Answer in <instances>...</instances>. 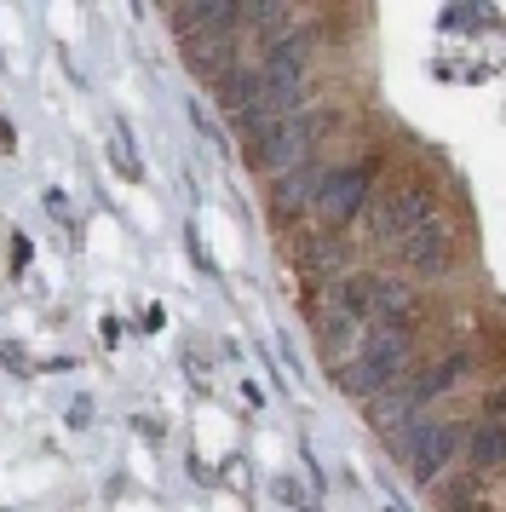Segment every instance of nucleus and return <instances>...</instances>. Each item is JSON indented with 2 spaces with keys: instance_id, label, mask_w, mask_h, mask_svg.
<instances>
[{
  "instance_id": "f257e3e1",
  "label": "nucleus",
  "mask_w": 506,
  "mask_h": 512,
  "mask_svg": "<svg viewBox=\"0 0 506 512\" xmlns=\"http://www.w3.org/2000/svg\"><path fill=\"white\" fill-rule=\"evenodd\" d=\"M299 93H305V47H299V41L271 47L265 64L253 70V87H248V98H242L236 121H242L248 133H265V127H276L282 116H294Z\"/></svg>"
},
{
  "instance_id": "f03ea898",
  "label": "nucleus",
  "mask_w": 506,
  "mask_h": 512,
  "mask_svg": "<svg viewBox=\"0 0 506 512\" xmlns=\"http://www.w3.org/2000/svg\"><path fill=\"white\" fill-rule=\"evenodd\" d=\"M409 346L414 334L409 323H386V328H368L363 346H357V357H345L340 363V386L357 397H380L397 380V369L409 363Z\"/></svg>"
},
{
  "instance_id": "7ed1b4c3",
  "label": "nucleus",
  "mask_w": 506,
  "mask_h": 512,
  "mask_svg": "<svg viewBox=\"0 0 506 512\" xmlns=\"http://www.w3.org/2000/svg\"><path fill=\"white\" fill-rule=\"evenodd\" d=\"M322 133V110H294V116H282L276 127L265 133H253V167L259 173H288L311 156V144Z\"/></svg>"
},
{
  "instance_id": "20e7f679",
  "label": "nucleus",
  "mask_w": 506,
  "mask_h": 512,
  "mask_svg": "<svg viewBox=\"0 0 506 512\" xmlns=\"http://www.w3.org/2000/svg\"><path fill=\"white\" fill-rule=\"evenodd\" d=\"M334 300H340L363 328H386V323H403V311H409V288L391 282V277H351L345 288H334Z\"/></svg>"
},
{
  "instance_id": "39448f33",
  "label": "nucleus",
  "mask_w": 506,
  "mask_h": 512,
  "mask_svg": "<svg viewBox=\"0 0 506 512\" xmlns=\"http://www.w3.org/2000/svg\"><path fill=\"white\" fill-rule=\"evenodd\" d=\"M409 432H414V438L397 443V455H409L414 478H420V484H432L437 472H443V466L455 461L460 432H466V426H449V420H432V426H426V420H414Z\"/></svg>"
},
{
  "instance_id": "423d86ee",
  "label": "nucleus",
  "mask_w": 506,
  "mask_h": 512,
  "mask_svg": "<svg viewBox=\"0 0 506 512\" xmlns=\"http://www.w3.org/2000/svg\"><path fill=\"white\" fill-rule=\"evenodd\" d=\"M432 190L426 185H397L380 196V208H374V236L380 242H403L409 231H420L426 219H432Z\"/></svg>"
},
{
  "instance_id": "0eeeda50",
  "label": "nucleus",
  "mask_w": 506,
  "mask_h": 512,
  "mask_svg": "<svg viewBox=\"0 0 506 512\" xmlns=\"http://www.w3.org/2000/svg\"><path fill=\"white\" fill-rule=\"evenodd\" d=\"M368 190H374V173H368L363 162L334 167V173H328V185H322V196H317V208H311V213H317L322 225H351V219L363 213Z\"/></svg>"
},
{
  "instance_id": "6e6552de",
  "label": "nucleus",
  "mask_w": 506,
  "mask_h": 512,
  "mask_svg": "<svg viewBox=\"0 0 506 512\" xmlns=\"http://www.w3.org/2000/svg\"><path fill=\"white\" fill-rule=\"evenodd\" d=\"M397 259H403L409 271H420V277H437V271H449V259H455V231L432 213L420 231H409L397 242Z\"/></svg>"
},
{
  "instance_id": "1a4fd4ad",
  "label": "nucleus",
  "mask_w": 506,
  "mask_h": 512,
  "mask_svg": "<svg viewBox=\"0 0 506 512\" xmlns=\"http://www.w3.org/2000/svg\"><path fill=\"white\" fill-rule=\"evenodd\" d=\"M328 173H334V167L311 162V156H305L299 167H288V173H276L271 208H276V213H305V208H317V196H322V185H328Z\"/></svg>"
},
{
  "instance_id": "9d476101",
  "label": "nucleus",
  "mask_w": 506,
  "mask_h": 512,
  "mask_svg": "<svg viewBox=\"0 0 506 512\" xmlns=\"http://www.w3.org/2000/svg\"><path fill=\"white\" fill-rule=\"evenodd\" d=\"M236 18H242L236 0H190V6H179V29L190 41H196V35H230Z\"/></svg>"
},
{
  "instance_id": "9b49d317",
  "label": "nucleus",
  "mask_w": 506,
  "mask_h": 512,
  "mask_svg": "<svg viewBox=\"0 0 506 512\" xmlns=\"http://www.w3.org/2000/svg\"><path fill=\"white\" fill-rule=\"evenodd\" d=\"M460 443H466V461L478 466V472L506 466V426H495V420H478V426H472Z\"/></svg>"
},
{
  "instance_id": "f8f14e48",
  "label": "nucleus",
  "mask_w": 506,
  "mask_h": 512,
  "mask_svg": "<svg viewBox=\"0 0 506 512\" xmlns=\"http://www.w3.org/2000/svg\"><path fill=\"white\" fill-rule=\"evenodd\" d=\"M460 374H466V357H443V363H437L432 374H420V380H414V397H420V409H426V403H432V397H443L449 392V386H455Z\"/></svg>"
},
{
  "instance_id": "ddd939ff",
  "label": "nucleus",
  "mask_w": 506,
  "mask_h": 512,
  "mask_svg": "<svg viewBox=\"0 0 506 512\" xmlns=\"http://www.w3.org/2000/svg\"><path fill=\"white\" fill-rule=\"evenodd\" d=\"M242 18H253V24H259V35H265V41H282V47H288V35H294V12H288V6H242Z\"/></svg>"
},
{
  "instance_id": "4468645a",
  "label": "nucleus",
  "mask_w": 506,
  "mask_h": 512,
  "mask_svg": "<svg viewBox=\"0 0 506 512\" xmlns=\"http://www.w3.org/2000/svg\"><path fill=\"white\" fill-rule=\"evenodd\" d=\"M190 47H196V58H202V70H219L225 52H230V35H196Z\"/></svg>"
},
{
  "instance_id": "2eb2a0df",
  "label": "nucleus",
  "mask_w": 506,
  "mask_h": 512,
  "mask_svg": "<svg viewBox=\"0 0 506 512\" xmlns=\"http://www.w3.org/2000/svg\"><path fill=\"white\" fill-rule=\"evenodd\" d=\"M489 420H495V426H506V386H495V392H489Z\"/></svg>"
}]
</instances>
